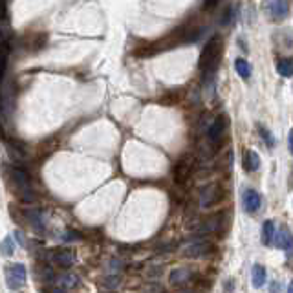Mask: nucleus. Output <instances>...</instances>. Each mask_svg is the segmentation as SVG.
I'll return each mask as SVG.
<instances>
[{
    "instance_id": "nucleus-1",
    "label": "nucleus",
    "mask_w": 293,
    "mask_h": 293,
    "mask_svg": "<svg viewBox=\"0 0 293 293\" xmlns=\"http://www.w3.org/2000/svg\"><path fill=\"white\" fill-rule=\"evenodd\" d=\"M220 55H222V39H220L218 35H215L207 40V44L204 46V50H201L200 70L206 79L215 75L220 62Z\"/></svg>"
},
{
    "instance_id": "nucleus-2",
    "label": "nucleus",
    "mask_w": 293,
    "mask_h": 293,
    "mask_svg": "<svg viewBox=\"0 0 293 293\" xmlns=\"http://www.w3.org/2000/svg\"><path fill=\"white\" fill-rule=\"evenodd\" d=\"M9 178H11V184H13L17 194L22 198L24 201H33L35 194H33V187H31V179L28 176V172L20 167H8Z\"/></svg>"
},
{
    "instance_id": "nucleus-3",
    "label": "nucleus",
    "mask_w": 293,
    "mask_h": 293,
    "mask_svg": "<svg viewBox=\"0 0 293 293\" xmlns=\"http://www.w3.org/2000/svg\"><path fill=\"white\" fill-rule=\"evenodd\" d=\"M6 284L9 289H20L22 286L26 284V267L22 264H9L6 266Z\"/></svg>"
},
{
    "instance_id": "nucleus-4",
    "label": "nucleus",
    "mask_w": 293,
    "mask_h": 293,
    "mask_svg": "<svg viewBox=\"0 0 293 293\" xmlns=\"http://www.w3.org/2000/svg\"><path fill=\"white\" fill-rule=\"evenodd\" d=\"M262 8L266 9L275 20H282V18H286L289 13V6L286 0H264Z\"/></svg>"
},
{
    "instance_id": "nucleus-5",
    "label": "nucleus",
    "mask_w": 293,
    "mask_h": 293,
    "mask_svg": "<svg viewBox=\"0 0 293 293\" xmlns=\"http://www.w3.org/2000/svg\"><path fill=\"white\" fill-rule=\"evenodd\" d=\"M191 172H193V160L189 156L182 157L174 167V179L176 184L184 185L187 184V179L191 178Z\"/></svg>"
},
{
    "instance_id": "nucleus-6",
    "label": "nucleus",
    "mask_w": 293,
    "mask_h": 293,
    "mask_svg": "<svg viewBox=\"0 0 293 293\" xmlns=\"http://www.w3.org/2000/svg\"><path fill=\"white\" fill-rule=\"evenodd\" d=\"M215 250V245L211 244V242H193V244H189L184 247V255L185 257H193V258H198V257H206L209 255L211 251Z\"/></svg>"
},
{
    "instance_id": "nucleus-7",
    "label": "nucleus",
    "mask_w": 293,
    "mask_h": 293,
    "mask_svg": "<svg viewBox=\"0 0 293 293\" xmlns=\"http://www.w3.org/2000/svg\"><path fill=\"white\" fill-rule=\"evenodd\" d=\"M226 125H228V121H226V116H218V118L213 121V125L209 127V140H211V143L218 145L220 141H222L223 134H226Z\"/></svg>"
},
{
    "instance_id": "nucleus-8",
    "label": "nucleus",
    "mask_w": 293,
    "mask_h": 293,
    "mask_svg": "<svg viewBox=\"0 0 293 293\" xmlns=\"http://www.w3.org/2000/svg\"><path fill=\"white\" fill-rule=\"evenodd\" d=\"M242 201H244V209L247 211V213H257V211L260 209V204H262L260 194H258L257 191H253V189H247V191H245Z\"/></svg>"
},
{
    "instance_id": "nucleus-9",
    "label": "nucleus",
    "mask_w": 293,
    "mask_h": 293,
    "mask_svg": "<svg viewBox=\"0 0 293 293\" xmlns=\"http://www.w3.org/2000/svg\"><path fill=\"white\" fill-rule=\"evenodd\" d=\"M222 196H223V193L218 185H209V187H206L204 189V193H201V206L204 207L213 206V204H216Z\"/></svg>"
},
{
    "instance_id": "nucleus-10",
    "label": "nucleus",
    "mask_w": 293,
    "mask_h": 293,
    "mask_svg": "<svg viewBox=\"0 0 293 293\" xmlns=\"http://www.w3.org/2000/svg\"><path fill=\"white\" fill-rule=\"evenodd\" d=\"M277 245H279L280 250H284L288 257L293 255V235L289 233V229L282 228L279 231V236H277Z\"/></svg>"
},
{
    "instance_id": "nucleus-11",
    "label": "nucleus",
    "mask_w": 293,
    "mask_h": 293,
    "mask_svg": "<svg viewBox=\"0 0 293 293\" xmlns=\"http://www.w3.org/2000/svg\"><path fill=\"white\" fill-rule=\"evenodd\" d=\"M52 262L55 264V266L62 267V269H68L70 266H74L75 258H74V255H72L70 251L61 250V251H55V253L52 255Z\"/></svg>"
},
{
    "instance_id": "nucleus-12",
    "label": "nucleus",
    "mask_w": 293,
    "mask_h": 293,
    "mask_svg": "<svg viewBox=\"0 0 293 293\" xmlns=\"http://www.w3.org/2000/svg\"><path fill=\"white\" fill-rule=\"evenodd\" d=\"M193 279V272L187 269V267H178L171 273V284L174 286H184L187 284L189 280Z\"/></svg>"
},
{
    "instance_id": "nucleus-13",
    "label": "nucleus",
    "mask_w": 293,
    "mask_h": 293,
    "mask_svg": "<svg viewBox=\"0 0 293 293\" xmlns=\"http://www.w3.org/2000/svg\"><path fill=\"white\" fill-rule=\"evenodd\" d=\"M258 167H260V157H258V154L255 152V150H247V152L244 154V169L247 172H253L257 171Z\"/></svg>"
},
{
    "instance_id": "nucleus-14",
    "label": "nucleus",
    "mask_w": 293,
    "mask_h": 293,
    "mask_svg": "<svg viewBox=\"0 0 293 293\" xmlns=\"http://www.w3.org/2000/svg\"><path fill=\"white\" fill-rule=\"evenodd\" d=\"M277 72L282 77H291L293 75V61L291 59H279L277 61Z\"/></svg>"
},
{
    "instance_id": "nucleus-15",
    "label": "nucleus",
    "mask_w": 293,
    "mask_h": 293,
    "mask_svg": "<svg viewBox=\"0 0 293 293\" xmlns=\"http://www.w3.org/2000/svg\"><path fill=\"white\" fill-rule=\"evenodd\" d=\"M253 286L255 288H260V286H264V282H266V267L260 266V264H257V266L253 267Z\"/></svg>"
},
{
    "instance_id": "nucleus-16",
    "label": "nucleus",
    "mask_w": 293,
    "mask_h": 293,
    "mask_svg": "<svg viewBox=\"0 0 293 293\" xmlns=\"http://www.w3.org/2000/svg\"><path fill=\"white\" fill-rule=\"evenodd\" d=\"M235 70H236V74L240 75L242 79H250V75H251V66H250V62L245 61V59H236L235 61Z\"/></svg>"
},
{
    "instance_id": "nucleus-17",
    "label": "nucleus",
    "mask_w": 293,
    "mask_h": 293,
    "mask_svg": "<svg viewBox=\"0 0 293 293\" xmlns=\"http://www.w3.org/2000/svg\"><path fill=\"white\" fill-rule=\"evenodd\" d=\"M273 236H275V226L272 220H267L262 226V244L269 245L273 242Z\"/></svg>"
},
{
    "instance_id": "nucleus-18",
    "label": "nucleus",
    "mask_w": 293,
    "mask_h": 293,
    "mask_svg": "<svg viewBox=\"0 0 293 293\" xmlns=\"http://www.w3.org/2000/svg\"><path fill=\"white\" fill-rule=\"evenodd\" d=\"M26 215L35 231H44V220H42V215H40V211H28Z\"/></svg>"
},
{
    "instance_id": "nucleus-19",
    "label": "nucleus",
    "mask_w": 293,
    "mask_h": 293,
    "mask_svg": "<svg viewBox=\"0 0 293 293\" xmlns=\"http://www.w3.org/2000/svg\"><path fill=\"white\" fill-rule=\"evenodd\" d=\"M0 251H2V255H6V257H9V255L15 253V240H13V236H6L4 240H2V244H0Z\"/></svg>"
},
{
    "instance_id": "nucleus-20",
    "label": "nucleus",
    "mask_w": 293,
    "mask_h": 293,
    "mask_svg": "<svg viewBox=\"0 0 293 293\" xmlns=\"http://www.w3.org/2000/svg\"><path fill=\"white\" fill-rule=\"evenodd\" d=\"M8 46H2L0 48V83H2V79H4V74H6V68H8Z\"/></svg>"
},
{
    "instance_id": "nucleus-21",
    "label": "nucleus",
    "mask_w": 293,
    "mask_h": 293,
    "mask_svg": "<svg viewBox=\"0 0 293 293\" xmlns=\"http://www.w3.org/2000/svg\"><path fill=\"white\" fill-rule=\"evenodd\" d=\"M258 132H260V136L267 141V145H269V147H273V145H275V138L272 136V132L267 130L266 127H258Z\"/></svg>"
},
{
    "instance_id": "nucleus-22",
    "label": "nucleus",
    "mask_w": 293,
    "mask_h": 293,
    "mask_svg": "<svg viewBox=\"0 0 293 293\" xmlns=\"http://www.w3.org/2000/svg\"><path fill=\"white\" fill-rule=\"evenodd\" d=\"M233 8H228L226 9V11H223V15L222 17H220V24H222V26H229V24H231V20H233Z\"/></svg>"
},
{
    "instance_id": "nucleus-23",
    "label": "nucleus",
    "mask_w": 293,
    "mask_h": 293,
    "mask_svg": "<svg viewBox=\"0 0 293 293\" xmlns=\"http://www.w3.org/2000/svg\"><path fill=\"white\" fill-rule=\"evenodd\" d=\"M62 240L64 242H77L81 240V235L77 231H66L64 236H62Z\"/></svg>"
},
{
    "instance_id": "nucleus-24",
    "label": "nucleus",
    "mask_w": 293,
    "mask_h": 293,
    "mask_svg": "<svg viewBox=\"0 0 293 293\" xmlns=\"http://www.w3.org/2000/svg\"><path fill=\"white\" fill-rule=\"evenodd\" d=\"M61 280H62V284H64V286H70V288H75V286L79 284V282H77V277H75V275H64Z\"/></svg>"
},
{
    "instance_id": "nucleus-25",
    "label": "nucleus",
    "mask_w": 293,
    "mask_h": 293,
    "mask_svg": "<svg viewBox=\"0 0 293 293\" xmlns=\"http://www.w3.org/2000/svg\"><path fill=\"white\" fill-rule=\"evenodd\" d=\"M8 17V6H6V0H0V18Z\"/></svg>"
},
{
    "instance_id": "nucleus-26",
    "label": "nucleus",
    "mask_w": 293,
    "mask_h": 293,
    "mask_svg": "<svg viewBox=\"0 0 293 293\" xmlns=\"http://www.w3.org/2000/svg\"><path fill=\"white\" fill-rule=\"evenodd\" d=\"M220 0H206V8L207 9H211V8H215L216 4H218Z\"/></svg>"
},
{
    "instance_id": "nucleus-27",
    "label": "nucleus",
    "mask_w": 293,
    "mask_h": 293,
    "mask_svg": "<svg viewBox=\"0 0 293 293\" xmlns=\"http://www.w3.org/2000/svg\"><path fill=\"white\" fill-rule=\"evenodd\" d=\"M289 152L293 154V128H291V132H289Z\"/></svg>"
},
{
    "instance_id": "nucleus-28",
    "label": "nucleus",
    "mask_w": 293,
    "mask_h": 293,
    "mask_svg": "<svg viewBox=\"0 0 293 293\" xmlns=\"http://www.w3.org/2000/svg\"><path fill=\"white\" fill-rule=\"evenodd\" d=\"M52 293H66L64 289H61V288H55V289H52Z\"/></svg>"
},
{
    "instance_id": "nucleus-29",
    "label": "nucleus",
    "mask_w": 293,
    "mask_h": 293,
    "mask_svg": "<svg viewBox=\"0 0 293 293\" xmlns=\"http://www.w3.org/2000/svg\"><path fill=\"white\" fill-rule=\"evenodd\" d=\"M4 42V33H2V28H0V44Z\"/></svg>"
},
{
    "instance_id": "nucleus-30",
    "label": "nucleus",
    "mask_w": 293,
    "mask_h": 293,
    "mask_svg": "<svg viewBox=\"0 0 293 293\" xmlns=\"http://www.w3.org/2000/svg\"><path fill=\"white\" fill-rule=\"evenodd\" d=\"M288 293H293V280H291V284H289V288H288Z\"/></svg>"
},
{
    "instance_id": "nucleus-31",
    "label": "nucleus",
    "mask_w": 293,
    "mask_h": 293,
    "mask_svg": "<svg viewBox=\"0 0 293 293\" xmlns=\"http://www.w3.org/2000/svg\"><path fill=\"white\" fill-rule=\"evenodd\" d=\"M184 293H200V291H196V289H189V291H184Z\"/></svg>"
}]
</instances>
